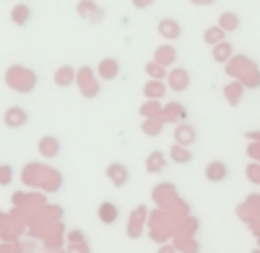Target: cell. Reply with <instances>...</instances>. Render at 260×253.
Instances as JSON below:
<instances>
[{"instance_id":"obj_3","label":"cell","mask_w":260,"mask_h":253,"mask_svg":"<svg viewBox=\"0 0 260 253\" xmlns=\"http://www.w3.org/2000/svg\"><path fill=\"white\" fill-rule=\"evenodd\" d=\"M106 177L111 180V184H113V186L122 189V186L129 184V180H132V173H129V168L124 164H111L106 168Z\"/></svg>"},{"instance_id":"obj_9","label":"cell","mask_w":260,"mask_h":253,"mask_svg":"<svg viewBox=\"0 0 260 253\" xmlns=\"http://www.w3.org/2000/svg\"><path fill=\"white\" fill-rule=\"evenodd\" d=\"M157 30H159V35H161L164 39H168V42H171V39H180L182 37V25L177 23L175 19H161Z\"/></svg>"},{"instance_id":"obj_4","label":"cell","mask_w":260,"mask_h":253,"mask_svg":"<svg viewBox=\"0 0 260 253\" xmlns=\"http://www.w3.org/2000/svg\"><path fill=\"white\" fill-rule=\"evenodd\" d=\"M37 152H40V156H44V159H55V156H60V152H62L60 138H55V136H42L40 143H37Z\"/></svg>"},{"instance_id":"obj_18","label":"cell","mask_w":260,"mask_h":253,"mask_svg":"<svg viewBox=\"0 0 260 253\" xmlns=\"http://www.w3.org/2000/svg\"><path fill=\"white\" fill-rule=\"evenodd\" d=\"M223 37H226V30L221 28V25H216V28H207L205 35H203L205 44H210V46H214V44H219V42H223Z\"/></svg>"},{"instance_id":"obj_19","label":"cell","mask_w":260,"mask_h":253,"mask_svg":"<svg viewBox=\"0 0 260 253\" xmlns=\"http://www.w3.org/2000/svg\"><path fill=\"white\" fill-rule=\"evenodd\" d=\"M143 92L147 94V97H164V83L161 81H152V83H147L145 85V90Z\"/></svg>"},{"instance_id":"obj_15","label":"cell","mask_w":260,"mask_h":253,"mask_svg":"<svg viewBox=\"0 0 260 253\" xmlns=\"http://www.w3.org/2000/svg\"><path fill=\"white\" fill-rule=\"evenodd\" d=\"M99 69H102V78L113 81V78H118V74H120V62L115 58H104L102 65H99Z\"/></svg>"},{"instance_id":"obj_13","label":"cell","mask_w":260,"mask_h":253,"mask_svg":"<svg viewBox=\"0 0 260 253\" xmlns=\"http://www.w3.org/2000/svg\"><path fill=\"white\" fill-rule=\"evenodd\" d=\"M212 58H214V62H219V65L228 62V60L233 58V44H228L226 39L219 42V44H214L212 46Z\"/></svg>"},{"instance_id":"obj_7","label":"cell","mask_w":260,"mask_h":253,"mask_svg":"<svg viewBox=\"0 0 260 253\" xmlns=\"http://www.w3.org/2000/svg\"><path fill=\"white\" fill-rule=\"evenodd\" d=\"M76 12L85 21H99L104 16V10H99L94 0H81L79 5H76Z\"/></svg>"},{"instance_id":"obj_17","label":"cell","mask_w":260,"mask_h":253,"mask_svg":"<svg viewBox=\"0 0 260 253\" xmlns=\"http://www.w3.org/2000/svg\"><path fill=\"white\" fill-rule=\"evenodd\" d=\"M154 60H157V65H161V67H171L177 60V51L173 49V46H161V49L157 51V55H154Z\"/></svg>"},{"instance_id":"obj_16","label":"cell","mask_w":260,"mask_h":253,"mask_svg":"<svg viewBox=\"0 0 260 253\" xmlns=\"http://www.w3.org/2000/svg\"><path fill=\"white\" fill-rule=\"evenodd\" d=\"M171 159L175 161V164H191L193 154H191V150H189L187 145H180V143H175V145L171 147Z\"/></svg>"},{"instance_id":"obj_21","label":"cell","mask_w":260,"mask_h":253,"mask_svg":"<svg viewBox=\"0 0 260 253\" xmlns=\"http://www.w3.org/2000/svg\"><path fill=\"white\" fill-rule=\"evenodd\" d=\"M157 0H132V5L136 7V10H147V7H152Z\"/></svg>"},{"instance_id":"obj_1","label":"cell","mask_w":260,"mask_h":253,"mask_svg":"<svg viewBox=\"0 0 260 253\" xmlns=\"http://www.w3.org/2000/svg\"><path fill=\"white\" fill-rule=\"evenodd\" d=\"M189 85H191V74L187 69L184 67L171 69V74H168V88L173 92H184V90H189Z\"/></svg>"},{"instance_id":"obj_11","label":"cell","mask_w":260,"mask_h":253,"mask_svg":"<svg viewBox=\"0 0 260 253\" xmlns=\"http://www.w3.org/2000/svg\"><path fill=\"white\" fill-rule=\"evenodd\" d=\"M219 25L226 33H235V30H240V25H242V19H240V14L237 12H233V10H226V12H221V16H219Z\"/></svg>"},{"instance_id":"obj_20","label":"cell","mask_w":260,"mask_h":253,"mask_svg":"<svg viewBox=\"0 0 260 253\" xmlns=\"http://www.w3.org/2000/svg\"><path fill=\"white\" fill-rule=\"evenodd\" d=\"M141 129L147 134V136H159V134H161V129H164V120L154 122V124H150V120H147V122H143Z\"/></svg>"},{"instance_id":"obj_8","label":"cell","mask_w":260,"mask_h":253,"mask_svg":"<svg viewBox=\"0 0 260 253\" xmlns=\"http://www.w3.org/2000/svg\"><path fill=\"white\" fill-rule=\"evenodd\" d=\"M53 81L58 88H69V85H74V81H76V69H74L72 65H60L53 74Z\"/></svg>"},{"instance_id":"obj_22","label":"cell","mask_w":260,"mask_h":253,"mask_svg":"<svg viewBox=\"0 0 260 253\" xmlns=\"http://www.w3.org/2000/svg\"><path fill=\"white\" fill-rule=\"evenodd\" d=\"M189 3H193V5H201V7H210V5H214L216 0H189Z\"/></svg>"},{"instance_id":"obj_12","label":"cell","mask_w":260,"mask_h":253,"mask_svg":"<svg viewBox=\"0 0 260 253\" xmlns=\"http://www.w3.org/2000/svg\"><path fill=\"white\" fill-rule=\"evenodd\" d=\"M196 138H198V134H196V129H193L191 124H180L175 129V143H180V145H193L196 143Z\"/></svg>"},{"instance_id":"obj_5","label":"cell","mask_w":260,"mask_h":253,"mask_svg":"<svg viewBox=\"0 0 260 253\" xmlns=\"http://www.w3.org/2000/svg\"><path fill=\"white\" fill-rule=\"evenodd\" d=\"M205 177L210 182H223V180H228V164H223V161H219V159L210 161V164L205 166Z\"/></svg>"},{"instance_id":"obj_6","label":"cell","mask_w":260,"mask_h":253,"mask_svg":"<svg viewBox=\"0 0 260 253\" xmlns=\"http://www.w3.org/2000/svg\"><path fill=\"white\" fill-rule=\"evenodd\" d=\"M166 166H168L166 152H161V150H154L152 154L145 159V171L150 173V175H159V173H161Z\"/></svg>"},{"instance_id":"obj_14","label":"cell","mask_w":260,"mask_h":253,"mask_svg":"<svg viewBox=\"0 0 260 253\" xmlns=\"http://www.w3.org/2000/svg\"><path fill=\"white\" fill-rule=\"evenodd\" d=\"M99 219L102 224H115L120 219V209L115 203H102L99 205Z\"/></svg>"},{"instance_id":"obj_10","label":"cell","mask_w":260,"mask_h":253,"mask_svg":"<svg viewBox=\"0 0 260 253\" xmlns=\"http://www.w3.org/2000/svg\"><path fill=\"white\" fill-rule=\"evenodd\" d=\"M10 19H12V23H16L19 28H23V25H28L30 19H32V10H30V5H25V3H19V5L12 7Z\"/></svg>"},{"instance_id":"obj_2","label":"cell","mask_w":260,"mask_h":253,"mask_svg":"<svg viewBox=\"0 0 260 253\" xmlns=\"http://www.w3.org/2000/svg\"><path fill=\"white\" fill-rule=\"evenodd\" d=\"M3 122H5L7 129H21V126H25L30 122V115L25 108L21 106H12L5 111V115H3Z\"/></svg>"}]
</instances>
